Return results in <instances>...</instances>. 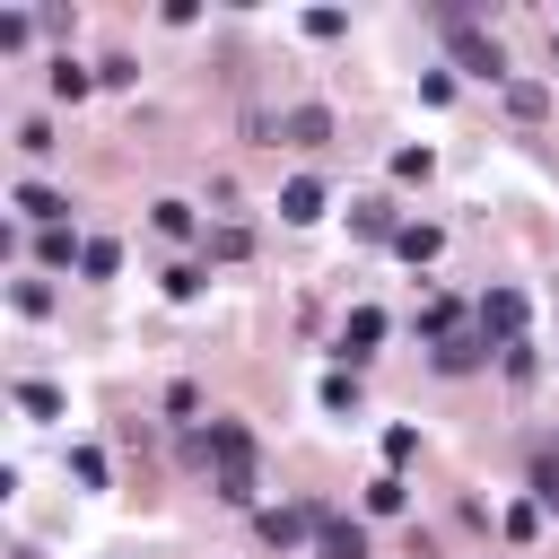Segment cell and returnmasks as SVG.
Masks as SVG:
<instances>
[{
  "instance_id": "14",
  "label": "cell",
  "mask_w": 559,
  "mask_h": 559,
  "mask_svg": "<svg viewBox=\"0 0 559 559\" xmlns=\"http://www.w3.org/2000/svg\"><path fill=\"white\" fill-rule=\"evenodd\" d=\"M79 271H87V280H114V271H122V245H114V236H87V262H79Z\"/></svg>"
},
{
  "instance_id": "11",
  "label": "cell",
  "mask_w": 559,
  "mask_h": 559,
  "mask_svg": "<svg viewBox=\"0 0 559 559\" xmlns=\"http://www.w3.org/2000/svg\"><path fill=\"white\" fill-rule=\"evenodd\" d=\"M542 105H550L542 79H507V114H515V122H542Z\"/></svg>"
},
{
  "instance_id": "8",
  "label": "cell",
  "mask_w": 559,
  "mask_h": 559,
  "mask_svg": "<svg viewBox=\"0 0 559 559\" xmlns=\"http://www.w3.org/2000/svg\"><path fill=\"white\" fill-rule=\"evenodd\" d=\"M9 201H17V210H26L35 227H61V210H70V201H61V192H44V183H17Z\"/></svg>"
},
{
  "instance_id": "27",
  "label": "cell",
  "mask_w": 559,
  "mask_h": 559,
  "mask_svg": "<svg viewBox=\"0 0 559 559\" xmlns=\"http://www.w3.org/2000/svg\"><path fill=\"white\" fill-rule=\"evenodd\" d=\"M550 61H559V35H550Z\"/></svg>"
},
{
  "instance_id": "26",
  "label": "cell",
  "mask_w": 559,
  "mask_h": 559,
  "mask_svg": "<svg viewBox=\"0 0 559 559\" xmlns=\"http://www.w3.org/2000/svg\"><path fill=\"white\" fill-rule=\"evenodd\" d=\"M507 533H515V542H533V533H542V507H533V498H524V507H507Z\"/></svg>"
},
{
  "instance_id": "6",
  "label": "cell",
  "mask_w": 559,
  "mask_h": 559,
  "mask_svg": "<svg viewBox=\"0 0 559 559\" xmlns=\"http://www.w3.org/2000/svg\"><path fill=\"white\" fill-rule=\"evenodd\" d=\"M280 218H288V227H314V218H323V183H314V175H297V183L280 192Z\"/></svg>"
},
{
  "instance_id": "22",
  "label": "cell",
  "mask_w": 559,
  "mask_h": 559,
  "mask_svg": "<svg viewBox=\"0 0 559 559\" xmlns=\"http://www.w3.org/2000/svg\"><path fill=\"white\" fill-rule=\"evenodd\" d=\"M341 26H349V17H341V9H306V35H314V44H332V35H341Z\"/></svg>"
},
{
  "instance_id": "4",
  "label": "cell",
  "mask_w": 559,
  "mask_h": 559,
  "mask_svg": "<svg viewBox=\"0 0 559 559\" xmlns=\"http://www.w3.org/2000/svg\"><path fill=\"white\" fill-rule=\"evenodd\" d=\"M280 140H297V148H323V140H332V114H323V105H288V114H280Z\"/></svg>"
},
{
  "instance_id": "7",
  "label": "cell",
  "mask_w": 559,
  "mask_h": 559,
  "mask_svg": "<svg viewBox=\"0 0 559 559\" xmlns=\"http://www.w3.org/2000/svg\"><path fill=\"white\" fill-rule=\"evenodd\" d=\"M480 358H489V341H480V332H445V341H437V367H445V376H472Z\"/></svg>"
},
{
  "instance_id": "25",
  "label": "cell",
  "mask_w": 559,
  "mask_h": 559,
  "mask_svg": "<svg viewBox=\"0 0 559 559\" xmlns=\"http://www.w3.org/2000/svg\"><path fill=\"white\" fill-rule=\"evenodd\" d=\"M70 472H79L87 489H105V454H96V445H79V454H70Z\"/></svg>"
},
{
  "instance_id": "16",
  "label": "cell",
  "mask_w": 559,
  "mask_h": 559,
  "mask_svg": "<svg viewBox=\"0 0 559 559\" xmlns=\"http://www.w3.org/2000/svg\"><path fill=\"white\" fill-rule=\"evenodd\" d=\"M210 253H218V262H245V253H253V227H236V218H227V227L210 236Z\"/></svg>"
},
{
  "instance_id": "20",
  "label": "cell",
  "mask_w": 559,
  "mask_h": 559,
  "mask_svg": "<svg viewBox=\"0 0 559 559\" xmlns=\"http://www.w3.org/2000/svg\"><path fill=\"white\" fill-rule=\"evenodd\" d=\"M157 236H192V201H157Z\"/></svg>"
},
{
  "instance_id": "10",
  "label": "cell",
  "mask_w": 559,
  "mask_h": 559,
  "mask_svg": "<svg viewBox=\"0 0 559 559\" xmlns=\"http://www.w3.org/2000/svg\"><path fill=\"white\" fill-rule=\"evenodd\" d=\"M35 253H44L52 271H61V262H87V245H79L70 227H35Z\"/></svg>"
},
{
  "instance_id": "9",
  "label": "cell",
  "mask_w": 559,
  "mask_h": 559,
  "mask_svg": "<svg viewBox=\"0 0 559 559\" xmlns=\"http://www.w3.org/2000/svg\"><path fill=\"white\" fill-rule=\"evenodd\" d=\"M376 341H384V314H376V306H358V314L341 323V349H349V358H367Z\"/></svg>"
},
{
  "instance_id": "17",
  "label": "cell",
  "mask_w": 559,
  "mask_h": 559,
  "mask_svg": "<svg viewBox=\"0 0 559 559\" xmlns=\"http://www.w3.org/2000/svg\"><path fill=\"white\" fill-rule=\"evenodd\" d=\"M17 411H26V419H61V393H52V384H17Z\"/></svg>"
},
{
  "instance_id": "5",
  "label": "cell",
  "mask_w": 559,
  "mask_h": 559,
  "mask_svg": "<svg viewBox=\"0 0 559 559\" xmlns=\"http://www.w3.org/2000/svg\"><path fill=\"white\" fill-rule=\"evenodd\" d=\"M314 542H323V559H367V533L341 524V515H323V507H314Z\"/></svg>"
},
{
  "instance_id": "2",
  "label": "cell",
  "mask_w": 559,
  "mask_h": 559,
  "mask_svg": "<svg viewBox=\"0 0 559 559\" xmlns=\"http://www.w3.org/2000/svg\"><path fill=\"white\" fill-rule=\"evenodd\" d=\"M445 35H454V61H463V70H480V79H507V52H498V44H489L472 17H445Z\"/></svg>"
},
{
  "instance_id": "24",
  "label": "cell",
  "mask_w": 559,
  "mask_h": 559,
  "mask_svg": "<svg viewBox=\"0 0 559 559\" xmlns=\"http://www.w3.org/2000/svg\"><path fill=\"white\" fill-rule=\"evenodd\" d=\"M419 454V428H384V463H411Z\"/></svg>"
},
{
  "instance_id": "18",
  "label": "cell",
  "mask_w": 559,
  "mask_h": 559,
  "mask_svg": "<svg viewBox=\"0 0 559 559\" xmlns=\"http://www.w3.org/2000/svg\"><path fill=\"white\" fill-rule=\"evenodd\" d=\"M402 498H411V489H402L393 472H384V480H367V515H402Z\"/></svg>"
},
{
  "instance_id": "23",
  "label": "cell",
  "mask_w": 559,
  "mask_h": 559,
  "mask_svg": "<svg viewBox=\"0 0 559 559\" xmlns=\"http://www.w3.org/2000/svg\"><path fill=\"white\" fill-rule=\"evenodd\" d=\"M323 402L332 411H358V376H323Z\"/></svg>"
},
{
  "instance_id": "3",
  "label": "cell",
  "mask_w": 559,
  "mask_h": 559,
  "mask_svg": "<svg viewBox=\"0 0 559 559\" xmlns=\"http://www.w3.org/2000/svg\"><path fill=\"white\" fill-rule=\"evenodd\" d=\"M306 524H314V507H262V515H253V533H262L271 550H288V542H306Z\"/></svg>"
},
{
  "instance_id": "12",
  "label": "cell",
  "mask_w": 559,
  "mask_h": 559,
  "mask_svg": "<svg viewBox=\"0 0 559 559\" xmlns=\"http://www.w3.org/2000/svg\"><path fill=\"white\" fill-rule=\"evenodd\" d=\"M349 227H358V236H402L393 201H358V210H349Z\"/></svg>"
},
{
  "instance_id": "21",
  "label": "cell",
  "mask_w": 559,
  "mask_h": 559,
  "mask_svg": "<svg viewBox=\"0 0 559 559\" xmlns=\"http://www.w3.org/2000/svg\"><path fill=\"white\" fill-rule=\"evenodd\" d=\"M533 507H559V454H550V463H533Z\"/></svg>"
},
{
  "instance_id": "19",
  "label": "cell",
  "mask_w": 559,
  "mask_h": 559,
  "mask_svg": "<svg viewBox=\"0 0 559 559\" xmlns=\"http://www.w3.org/2000/svg\"><path fill=\"white\" fill-rule=\"evenodd\" d=\"M26 35H35V17H26V9H0V52H17Z\"/></svg>"
},
{
  "instance_id": "1",
  "label": "cell",
  "mask_w": 559,
  "mask_h": 559,
  "mask_svg": "<svg viewBox=\"0 0 559 559\" xmlns=\"http://www.w3.org/2000/svg\"><path fill=\"white\" fill-rule=\"evenodd\" d=\"M472 323H480V341H498V349H515V341H524V288H489Z\"/></svg>"
},
{
  "instance_id": "15",
  "label": "cell",
  "mask_w": 559,
  "mask_h": 559,
  "mask_svg": "<svg viewBox=\"0 0 559 559\" xmlns=\"http://www.w3.org/2000/svg\"><path fill=\"white\" fill-rule=\"evenodd\" d=\"M87 87H96V70H79V61H52V96H70V105H79Z\"/></svg>"
},
{
  "instance_id": "13",
  "label": "cell",
  "mask_w": 559,
  "mask_h": 559,
  "mask_svg": "<svg viewBox=\"0 0 559 559\" xmlns=\"http://www.w3.org/2000/svg\"><path fill=\"white\" fill-rule=\"evenodd\" d=\"M393 245H402V262H437V227H428V218H411Z\"/></svg>"
}]
</instances>
